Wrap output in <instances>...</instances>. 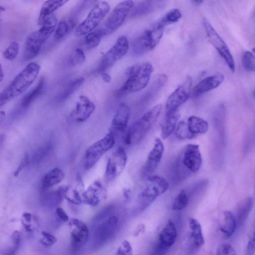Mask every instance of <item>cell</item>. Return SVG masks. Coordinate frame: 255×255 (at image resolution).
Wrapping results in <instances>:
<instances>
[{"instance_id": "1", "label": "cell", "mask_w": 255, "mask_h": 255, "mask_svg": "<svg viewBox=\"0 0 255 255\" xmlns=\"http://www.w3.org/2000/svg\"><path fill=\"white\" fill-rule=\"evenodd\" d=\"M40 70L38 63H29L0 94V106L2 107L25 92L37 79Z\"/></svg>"}, {"instance_id": "2", "label": "cell", "mask_w": 255, "mask_h": 255, "mask_svg": "<svg viewBox=\"0 0 255 255\" xmlns=\"http://www.w3.org/2000/svg\"><path fill=\"white\" fill-rule=\"evenodd\" d=\"M154 71L149 62L136 65L128 69L126 72L128 79L116 92L118 98L140 91L148 85Z\"/></svg>"}, {"instance_id": "3", "label": "cell", "mask_w": 255, "mask_h": 255, "mask_svg": "<svg viewBox=\"0 0 255 255\" xmlns=\"http://www.w3.org/2000/svg\"><path fill=\"white\" fill-rule=\"evenodd\" d=\"M162 110V105H157L133 123L126 133L125 143L133 146L142 141L158 120Z\"/></svg>"}, {"instance_id": "4", "label": "cell", "mask_w": 255, "mask_h": 255, "mask_svg": "<svg viewBox=\"0 0 255 255\" xmlns=\"http://www.w3.org/2000/svg\"><path fill=\"white\" fill-rule=\"evenodd\" d=\"M57 25V18L53 14L46 19L39 30L28 36L24 50L26 60L33 59L39 54L45 42L55 31Z\"/></svg>"}, {"instance_id": "5", "label": "cell", "mask_w": 255, "mask_h": 255, "mask_svg": "<svg viewBox=\"0 0 255 255\" xmlns=\"http://www.w3.org/2000/svg\"><path fill=\"white\" fill-rule=\"evenodd\" d=\"M114 208L109 206L105 208L95 219L100 221L96 223L93 234V246L99 248L108 242L115 234L118 226L119 219L112 214Z\"/></svg>"}, {"instance_id": "6", "label": "cell", "mask_w": 255, "mask_h": 255, "mask_svg": "<svg viewBox=\"0 0 255 255\" xmlns=\"http://www.w3.org/2000/svg\"><path fill=\"white\" fill-rule=\"evenodd\" d=\"M170 184L165 178L152 175L148 178L146 184L139 191L137 198V206L140 211H144L157 199L169 189Z\"/></svg>"}, {"instance_id": "7", "label": "cell", "mask_w": 255, "mask_h": 255, "mask_svg": "<svg viewBox=\"0 0 255 255\" xmlns=\"http://www.w3.org/2000/svg\"><path fill=\"white\" fill-rule=\"evenodd\" d=\"M177 170L182 176L194 174L201 169L202 156L198 145L188 144L180 154L177 162Z\"/></svg>"}, {"instance_id": "8", "label": "cell", "mask_w": 255, "mask_h": 255, "mask_svg": "<svg viewBox=\"0 0 255 255\" xmlns=\"http://www.w3.org/2000/svg\"><path fill=\"white\" fill-rule=\"evenodd\" d=\"M165 27L158 21L144 31L134 41L133 52L137 55H142L153 50L163 37Z\"/></svg>"}, {"instance_id": "9", "label": "cell", "mask_w": 255, "mask_h": 255, "mask_svg": "<svg viewBox=\"0 0 255 255\" xmlns=\"http://www.w3.org/2000/svg\"><path fill=\"white\" fill-rule=\"evenodd\" d=\"M209 129V123L204 119L191 116L178 123L175 135L180 139H193L200 135L207 133Z\"/></svg>"}, {"instance_id": "10", "label": "cell", "mask_w": 255, "mask_h": 255, "mask_svg": "<svg viewBox=\"0 0 255 255\" xmlns=\"http://www.w3.org/2000/svg\"><path fill=\"white\" fill-rule=\"evenodd\" d=\"M110 10V6L105 1L96 3L85 19L77 28V37L86 36L94 31L104 19Z\"/></svg>"}, {"instance_id": "11", "label": "cell", "mask_w": 255, "mask_h": 255, "mask_svg": "<svg viewBox=\"0 0 255 255\" xmlns=\"http://www.w3.org/2000/svg\"><path fill=\"white\" fill-rule=\"evenodd\" d=\"M115 144V139L111 132L92 145L85 154V168L89 170L94 167L108 151L113 148Z\"/></svg>"}, {"instance_id": "12", "label": "cell", "mask_w": 255, "mask_h": 255, "mask_svg": "<svg viewBox=\"0 0 255 255\" xmlns=\"http://www.w3.org/2000/svg\"><path fill=\"white\" fill-rule=\"evenodd\" d=\"M129 47V42L127 38L125 36L119 37L115 44L102 58L97 69V73H105L113 67L127 54Z\"/></svg>"}, {"instance_id": "13", "label": "cell", "mask_w": 255, "mask_h": 255, "mask_svg": "<svg viewBox=\"0 0 255 255\" xmlns=\"http://www.w3.org/2000/svg\"><path fill=\"white\" fill-rule=\"evenodd\" d=\"M193 80L190 77L168 97L166 104V117L178 113V110L191 96Z\"/></svg>"}, {"instance_id": "14", "label": "cell", "mask_w": 255, "mask_h": 255, "mask_svg": "<svg viewBox=\"0 0 255 255\" xmlns=\"http://www.w3.org/2000/svg\"><path fill=\"white\" fill-rule=\"evenodd\" d=\"M134 6L133 1H125L114 8L105 22L103 27L101 28L106 36L112 34L121 27Z\"/></svg>"}, {"instance_id": "15", "label": "cell", "mask_w": 255, "mask_h": 255, "mask_svg": "<svg viewBox=\"0 0 255 255\" xmlns=\"http://www.w3.org/2000/svg\"><path fill=\"white\" fill-rule=\"evenodd\" d=\"M203 24L210 42L224 60L229 69L234 73L235 63L228 46L208 20L204 19Z\"/></svg>"}, {"instance_id": "16", "label": "cell", "mask_w": 255, "mask_h": 255, "mask_svg": "<svg viewBox=\"0 0 255 255\" xmlns=\"http://www.w3.org/2000/svg\"><path fill=\"white\" fill-rule=\"evenodd\" d=\"M127 160L125 150L119 147L108 160L105 173L106 181H111L118 177L125 169Z\"/></svg>"}, {"instance_id": "17", "label": "cell", "mask_w": 255, "mask_h": 255, "mask_svg": "<svg viewBox=\"0 0 255 255\" xmlns=\"http://www.w3.org/2000/svg\"><path fill=\"white\" fill-rule=\"evenodd\" d=\"M71 229V245L73 250L77 251L87 242L89 236V230L85 223L77 218L69 222Z\"/></svg>"}, {"instance_id": "18", "label": "cell", "mask_w": 255, "mask_h": 255, "mask_svg": "<svg viewBox=\"0 0 255 255\" xmlns=\"http://www.w3.org/2000/svg\"><path fill=\"white\" fill-rule=\"evenodd\" d=\"M164 152L165 146L163 142L161 139L157 138L143 168L142 174L144 177L148 178L152 176L160 165Z\"/></svg>"}, {"instance_id": "19", "label": "cell", "mask_w": 255, "mask_h": 255, "mask_svg": "<svg viewBox=\"0 0 255 255\" xmlns=\"http://www.w3.org/2000/svg\"><path fill=\"white\" fill-rule=\"evenodd\" d=\"M95 109V104L88 98L82 95L72 111L70 117L77 122H84L90 117Z\"/></svg>"}, {"instance_id": "20", "label": "cell", "mask_w": 255, "mask_h": 255, "mask_svg": "<svg viewBox=\"0 0 255 255\" xmlns=\"http://www.w3.org/2000/svg\"><path fill=\"white\" fill-rule=\"evenodd\" d=\"M107 196L106 189L98 181L94 182L83 194V202L91 207H96Z\"/></svg>"}, {"instance_id": "21", "label": "cell", "mask_w": 255, "mask_h": 255, "mask_svg": "<svg viewBox=\"0 0 255 255\" xmlns=\"http://www.w3.org/2000/svg\"><path fill=\"white\" fill-rule=\"evenodd\" d=\"M224 80V77L221 74L207 77L202 80L192 89L191 96L193 97H198L212 90L219 86Z\"/></svg>"}, {"instance_id": "22", "label": "cell", "mask_w": 255, "mask_h": 255, "mask_svg": "<svg viewBox=\"0 0 255 255\" xmlns=\"http://www.w3.org/2000/svg\"><path fill=\"white\" fill-rule=\"evenodd\" d=\"M130 109L128 105L121 103L118 106L112 122V129L115 132L126 131L130 119Z\"/></svg>"}, {"instance_id": "23", "label": "cell", "mask_w": 255, "mask_h": 255, "mask_svg": "<svg viewBox=\"0 0 255 255\" xmlns=\"http://www.w3.org/2000/svg\"><path fill=\"white\" fill-rule=\"evenodd\" d=\"M177 237V231L173 221L169 219L160 233L158 242L169 249L175 242Z\"/></svg>"}, {"instance_id": "24", "label": "cell", "mask_w": 255, "mask_h": 255, "mask_svg": "<svg viewBox=\"0 0 255 255\" xmlns=\"http://www.w3.org/2000/svg\"><path fill=\"white\" fill-rule=\"evenodd\" d=\"M190 229V239L194 248L199 249L205 244V239L202 226L198 220L194 218L189 219Z\"/></svg>"}, {"instance_id": "25", "label": "cell", "mask_w": 255, "mask_h": 255, "mask_svg": "<svg viewBox=\"0 0 255 255\" xmlns=\"http://www.w3.org/2000/svg\"><path fill=\"white\" fill-rule=\"evenodd\" d=\"M68 1H47L42 5L39 16L38 23L41 26L44 22L53 15L56 10L65 5Z\"/></svg>"}, {"instance_id": "26", "label": "cell", "mask_w": 255, "mask_h": 255, "mask_svg": "<svg viewBox=\"0 0 255 255\" xmlns=\"http://www.w3.org/2000/svg\"><path fill=\"white\" fill-rule=\"evenodd\" d=\"M65 178V173L59 168H54L48 171L42 179V187L47 190L58 184Z\"/></svg>"}, {"instance_id": "27", "label": "cell", "mask_w": 255, "mask_h": 255, "mask_svg": "<svg viewBox=\"0 0 255 255\" xmlns=\"http://www.w3.org/2000/svg\"><path fill=\"white\" fill-rule=\"evenodd\" d=\"M85 79L80 78L69 83L55 97L57 101L62 102L72 96L84 84Z\"/></svg>"}, {"instance_id": "28", "label": "cell", "mask_w": 255, "mask_h": 255, "mask_svg": "<svg viewBox=\"0 0 255 255\" xmlns=\"http://www.w3.org/2000/svg\"><path fill=\"white\" fill-rule=\"evenodd\" d=\"M45 85V79L42 78L37 85L23 97L21 102V107L24 109L29 107L42 95Z\"/></svg>"}, {"instance_id": "29", "label": "cell", "mask_w": 255, "mask_h": 255, "mask_svg": "<svg viewBox=\"0 0 255 255\" xmlns=\"http://www.w3.org/2000/svg\"><path fill=\"white\" fill-rule=\"evenodd\" d=\"M67 186L61 187L56 190L45 193L42 197V202L47 206L55 207L65 198Z\"/></svg>"}, {"instance_id": "30", "label": "cell", "mask_w": 255, "mask_h": 255, "mask_svg": "<svg viewBox=\"0 0 255 255\" xmlns=\"http://www.w3.org/2000/svg\"><path fill=\"white\" fill-rule=\"evenodd\" d=\"M254 205V200L249 197L245 199L240 205L237 213V227L241 226L246 221Z\"/></svg>"}, {"instance_id": "31", "label": "cell", "mask_w": 255, "mask_h": 255, "mask_svg": "<svg viewBox=\"0 0 255 255\" xmlns=\"http://www.w3.org/2000/svg\"><path fill=\"white\" fill-rule=\"evenodd\" d=\"M179 117L178 113L165 117V121L161 126V137L163 140L167 139L175 131Z\"/></svg>"}, {"instance_id": "32", "label": "cell", "mask_w": 255, "mask_h": 255, "mask_svg": "<svg viewBox=\"0 0 255 255\" xmlns=\"http://www.w3.org/2000/svg\"><path fill=\"white\" fill-rule=\"evenodd\" d=\"M163 1H148L139 4L134 9L132 16L138 17L147 15L161 7Z\"/></svg>"}, {"instance_id": "33", "label": "cell", "mask_w": 255, "mask_h": 255, "mask_svg": "<svg viewBox=\"0 0 255 255\" xmlns=\"http://www.w3.org/2000/svg\"><path fill=\"white\" fill-rule=\"evenodd\" d=\"M224 224L220 228L225 238L231 237L235 232L237 227V221L234 215L229 211L224 212Z\"/></svg>"}, {"instance_id": "34", "label": "cell", "mask_w": 255, "mask_h": 255, "mask_svg": "<svg viewBox=\"0 0 255 255\" xmlns=\"http://www.w3.org/2000/svg\"><path fill=\"white\" fill-rule=\"evenodd\" d=\"M75 23L73 20H63L57 25L55 31V40L60 41L65 38L74 29Z\"/></svg>"}, {"instance_id": "35", "label": "cell", "mask_w": 255, "mask_h": 255, "mask_svg": "<svg viewBox=\"0 0 255 255\" xmlns=\"http://www.w3.org/2000/svg\"><path fill=\"white\" fill-rule=\"evenodd\" d=\"M102 28L96 30L85 36V43L87 48L92 49L97 47L102 40L105 36Z\"/></svg>"}, {"instance_id": "36", "label": "cell", "mask_w": 255, "mask_h": 255, "mask_svg": "<svg viewBox=\"0 0 255 255\" xmlns=\"http://www.w3.org/2000/svg\"><path fill=\"white\" fill-rule=\"evenodd\" d=\"M188 204V198L184 190L180 191L174 200L171 209L174 211H180L187 207Z\"/></svg>"}, {"instance_id": "37", "label": "cell", "mask_w": 255, "mask_h": 255, "mask_svg": "<svg viewBox=\"0 0 255 255\" xmlns=\"http://www.w3.org/2000/svg\"><path fill=\"white\" fill-rule=\"evenodd\" d=\"M86 59L84 50L81 48L76 49L70 55L68 59L69 65L75 67L82 65Z\"/></svg>"}, {"instance_id": "38", "label": "cell", "mask_w": 255, "mask_h": 255, "mask_svg": "<svg viewBox=\"0 0 255 255\" xmlns=\"http://www.w3.org/2000/svg\"><path fill=\"white\" fill-rule=\"evenodd\" d=\"M242 61L244 69L248 72H255V55L250 51L243 53Z\"/></svg>"}, {"instance_id": "39", "label": "cell", "mask_w": 255, "mask_h": 255, "mask_svg": "<svg viewBox=\"0 0 255 255\" xmlns=\"http://www.w3.org/2000/svg\"><path fill=\"white\" fill-rule=\"evenodd\" d=\"M181 17L180 12L174 9L168 12L159 22L166 26L167 25L177 22Z\"/></svg>"}, {"instance_id": "40", "label": "cell", "mask_w": 255, "mask_h": 255, "mask_svg": "<svg viewBox=\"0 0 255 255\" xmlns=\"http://www.w3.org/2000/svg\"><path fill=\"white\" fill-rule=\"evenodd\" d=\"M21 241L20 234L18 231H15L11 237V245L4 252L5 255H15L19 250Z\"/></svg>"}, {"instance_id": "41", "label": "cell", "mask_w": 255, "mask_h": 255, "mask_svg": "<svg viewBox=\"0 0 255 255\" xmlns=\"http://www.w3.org/2000/svg\"><path fill=\"white\" fill-rule=\"evenodd\" d=\"M20 50V45L18 42H13L3 52V57L6 60L13 61L18 56Z\"/></svg>"}, {"instance_id": "42", "label": "cell", "mask_w": 255, "mask_h": 255, "mask_svg": "<svg viewBox=\"0 0 255 255\" xmlns=\"http://www.w3.org/2000/svg\"><path fill=\"white\" fill-rule=\"evenodd\" d=\"M65 198L69 201L76 205H80L83 202L79 191L76 189L71 190L69 187L66 191Z\"/></svg>"}, {"instance_id": "43", "label": "cell", "mask_w": 255, "mask_h": 255, "mask_svg": "<svg viewBox=\"0 0 255 255\" xmlns=\"http://www.w3.org/2000/svg\"><path fill=\"white\" fill-rule=\"evenodd\" d=\"M115 255H133V249L130 243L124 240Z\"/></svg>"}, {"instance_id": "44", "label": "cell", "mask_w": 255, "mask_h": 255, "mask_svg": "<svg viewBox=\"0 0 255 255\" xmlns=\"http://www.w3.org/2000/svg\"><path fill=\"white\" fill-rule=\"evenodd\" d=\"M42 238L40 240L41 243L46 247H49L57 242V239L53 235L46 231L42 232Z\"/></svg>"}, {"instance_id": "45", "label": "cell", "mask_w": 255, "mask_h": 255, "mask_svg": "<svg viewBox=\"0 0 255 255\" xmlns=\"http://www.w3.org/2000/svg\"><path fill=\"white\" fill-rule=\"evenodd\" d=\"M36 219L35 216H33L30 213L25 212L22 216V224L25 229L28 232L33 231L34 227L32 225V221Z\"/></svg>"}, {"instance_id": "46", "label": "cell", "mask_w": 255, "mask_h": 255, "mask_svg": "<svg viewBox=\"0 0 255 255\" xmlns=\"http://www.w3.org/2000/svg\"><path fill=\"white\" fill-rule=\"evenodd\" d=\"M216 255H236L235 251L229 244L221 245L217 251Z\"/></svg>"}, {"instance_id": "47", "label": "cell", "mask_w": 255, "mask_h": 255, "mask_svg": "<svg viewBox=\"0 0 255 255\" xmlns=\"http://www.w3.org/2000/svg\"><path fill=\"white\" fill-rule=\"evenodd\" d=\"M50 146L46 145L41 148L34 154L33 157V161L37 162L43 159L48 152Z\"/></svg>"}, {"instance_id": "48", "label": "cell", "mask_w": 255, "mask_h": 255, "mask_svg": "<svg viewBox=\"0 0 255 255\" xmlns=\"http://www.w3.org/2000/svg\"><path fill=\"white\" fill-rule=\"evenodd\" d=\"M255 253V231L250 239L246 250V255H253Z\"/></svg>"}, {"instance_id": "49", "label": "cell", "mask_w": 255, "mask_h": 255, "mask_svg": "<svg viewBox=\"0 0 255 255\" xmlns=\"http://www.w3.org/2000/svg\"><path fill=\"white\" fill-rule=\"evenodd\" d=\"M56 214L63 222H67L69 221V217L65 211L61 208H57L56 210Z\"/></svg>"}, {"instance_id": "50", "label": "cell", "mask_w": 255, "mask_h": 255, "mask_svg": "<svg viewBox=\"0 0 255 255\" xmlns=\"http://www.w3.org/2000/svg\"><path fill=\"white\" fill-rule=\"evenodd\" d=\"M30 162V159L29 156L28 154H26L22 161L21 164L19 166L17 169L14 172V176H17L20 172L26 167H27L29 163Z\"/></svg>"}, {"instance_id": "51", "label": "cell", "mask_w": 255, "mask_h": 255, "mask_svg": "<svg viewBox=\"0 0 255 255\" xmlns=\"http://www.w3.org/2000/svg\"><path fill=\"white\" fill-rule=\"evenodd\" d=\"M131 195V191L129 188H124L123 190V195L126 201H129Z\"/></svg>"}, {"instance_id": "52", "label": "cell", "mask_w": 255, "mask_h": 255, "mask_svg": "<svg viewBox=\"0 0 255 255\" xmlns=\"http://www.w3.org/2000/svg\"><path fill=\"white\" fill-rule=\"evenodd\" d=\"M101 74V78L102 80L107 84H109L111 81V76L106 73H103Z\"/></svg>"}, {"instance_id": "53", "label": "cell", "mask_w": 255, "mask_h": 255, "mask_svg": "<svg viewBox=\"0 0 255 255\" xmlns=\"http://www.w3.org/2000/svg\"><path fill=\"white\" fill-rule=\"evenodd\" d=\"M4 78V74L2 65H1V71H0V82L1 83L3 81Z\"/></svg>"}, {"instance_id": "54", "label": "cell", "mask_w": 255, "mask_h": 255, "mask_svg": "<svg viewBox=\"0 0 255 255\" xmlns=\"http://www.w3.org/2000/svg\"><path fill=\"white\" fill-rule=\"evenodd\" d=\"M194 5H199L203 3V1H191Z\"/></svg>"}, {"instance_id": "55", "label": "cell", "mask_w": 255, "mask_h": 255, "mask_svg": "<svg viewBox=\"0 0 255 255\" xmlns=\"http://www.w3.org/2000/svg\"><path fill=\"white\" fill-rule=\"evenodd\" d=\"M5 112L4 111H1V121H2V118H4L5 117Z\"/></svg>"}, {"instance_id": "56", "label": "cell", "mask_w": 255, "mask_h": 255, "mask_svg": "<svg viewBox=\"0 0 255 255\" xmlns=\"http://www.w3.org/2000/svg\"><path fill=\"white\" fill-rule=\"evenodd\" d=\"M5 8L4 7H3L2 6H1V12H2L3 11H4L5 10V9H4Z\"/></svg>"}, {"instance_id": "57", "label": "cell", "mask_w": 255, "mask_h": 255, "mask_svg": "<svg viewBox=\"0 0 255 255\" xmlns=\"http://www.w3.org/2000/svg\"><path fill=\"white\" fill-rule=\"evenodd\" d=\"M252 52L255 54V48H254L253 49H252Z\"/></svg>"}, {"instance_id": "58", "label": "cell", "mask_w": 255, "mask_h": 255, "mask_svg": "<svg viewBox=\"0 0 255 255\" xmlns=\"http://www.w3.org/2000/svg\"></svg>"}]
</instances>
